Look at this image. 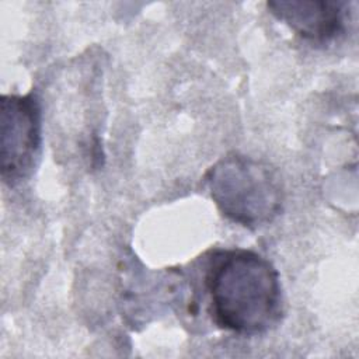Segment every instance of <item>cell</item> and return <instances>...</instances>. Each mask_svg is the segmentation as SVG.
Returning a JSON list of instances; mask_svg holds the SVG:
<instances>
[{
    "instance_id": "obj_1",
    "label": "cell",
    "mask_w": 359,
    "mask_h": 359,
    "mask_svg": "<svg viewBox=\"0 0 359 359\" xmlns=\"http://www.w3.org/2000/svg\"><path fill=\"white\" fill-rule=\"evenodd\" d=\"M209 314L223 330L258 335L280 321L282 287L276 268L251 250L216 251L206 265Z\"/></svg>"
},
{
    "instance_id": "obj_2",
    "label": "cell",
    "mask_w": 359,
    "mask_h": 359,
    "mask_svg": "<svg viewBox=\"0 0 359 359\" xmlns=\"http://www.w3.org/2000/svg\"><path fill=\"white\" fill-rule=\"evenodd\" d=\"M205 181L217 209L231 222L248 229L271 223L283 209V188L278 174L265 163L231 153L216 161Z\"/></svg>"
},
{
    "instance_id": "obj_3",
    "label": "cell",
    "mask_w": 359,
    "mask_h": 359,
    "mask_svg": "<svg viewBox=\"0 0 359 359\" xmlns=\"http://www.w3.org/2000/svg\"><path fill=\"white\" fill-rule=\"evenodd\" d=\"M0 126L1 178L14 187L31 175L39 156L42 123L36 95H1Z\"/></svg>"
},
{
    "instance_id": "obj_4",
    "label": "cell",
    "mask_w": 359,
    "mask_h": 359,
    "mask_svg": "<svg viewBox=\"0 0 359 359\" xmlns=\"http://www.w3.org/2000/svg\"><path fill=\"white\" fill-rule=\"evenodd\" d=\"M272 15L283 21L299 36L313 42H328L345 29L349 3L335 0L268 1Z\"/></svg>"
}]
</instances>
